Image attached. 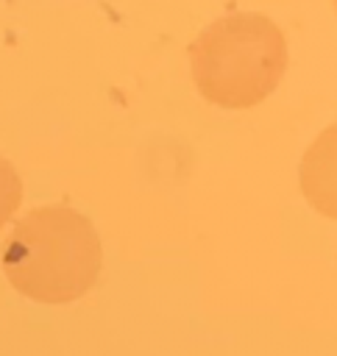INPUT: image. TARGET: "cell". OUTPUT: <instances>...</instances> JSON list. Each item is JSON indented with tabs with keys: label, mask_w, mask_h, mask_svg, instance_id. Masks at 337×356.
Returning a JSON list of instances; mask_svg holds the SVG:
<instances>
[{
	"label": "cell",
	"mask_w": 337,
	"mask_h": 356,
	"mask_svg": "<svg viewBox=\"0 0 337 356\" xmlns=\"http://www.w3.org/2000/svg\"><path fill=\"white\" fill-rule=\"evenodd\" d=\"M103 248L81 211L56 203L28 211L3 245V270L11 286L39 303H70L100 275Z\"/></svg>",
	"instance_id": "cell-1"
},
{
	"label": "cell",
	"mask_w": 337,
	"mask_h": 356,
	"mask_svg": "<svg viewBox=\"0 0 337 356\" xmlns=\"http://www.w3.org/2000/svg\"><path fill=\"white\" fill-rule=\"evenodd\" d=\"M189 70L209 103L251 108L279 86L287 70V42L270 17L234 11L209 22L195 36Z\"/></svg>",
	"instance_id": "cell-2"
},
{
	"label": "cell",
	"mask_w": 337,
	"mask_h": 356,
	"mask_svg": "<svg viewBox=\"0 0 337 356\" xmlns=\"http://www.w3.org/2000/svg\"><path fill=\"white\" fill-rule=\"evenodd\" d=\"M298 181L309 206L337 220V122L312 139L301 159Z\"/></svg>",
	"instance_id": "cell-3"
},
{
	"label": "cell",
	"mask_w": 337,
	"mask_h": 356,
	"mask_svg": "<svg viewBox=\"0 0 337 356\" xmlns=\"http://www.w3.org/2000/svg\"><path fill=\"white\" fill-rule=\"evenodd\" d=\"M22 200V181L14 170V164L0 156V228L14 217V211L19 209Z\"/></svg>",
	"instance_id": "cell-4"
},
{
	"label": "cell",
	"mask_w": 337,
	"mask_h": 356,
	"mask_svg": "<svg viewBox=\"0 0 337 356\" xmlns=\"http://www.w3.org/2000/svg\"><path fill=\"white\" fill-rule=\"evenodd\" d=\"M331 3H334V11H337V0H331Z\"/></svg>",
	"instance_id": "cell-5"
}]
</instances>
